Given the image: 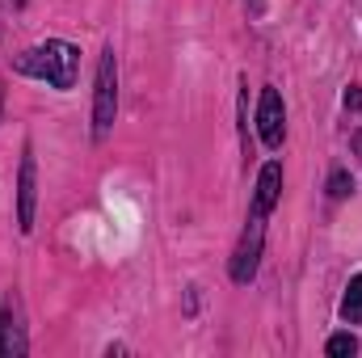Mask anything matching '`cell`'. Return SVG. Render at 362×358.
Listing matches in <instances>:
<instances>
[{
  "instance_id": "obj_7",
  "label": "cell",
  "mask_w": 362,
  "mask_h": 358,
  "mask_svg": "<svg viewBox=\"0 0 362 358\" xmlns=\"http://www.w3.org/2000/svg\"><path fill=\"white\" fill-rule=\"evenodd\" d=\"M278 194H282V165H278V161H270V165L262 169V178H257V198H253V211L270 215L274 202H278Z\"/></svg>"
},
{
  "instance_id": "obj_10",
  "label": "cell",
  "mask_w": 362,
  "mask_h": 358,
  "mask_svg": "<svg viewBox=\"0 0 362 358\" xmlns=\"http://www.w3.org/2000/svg\"><path fill=\"white\" fill-rule=\"evenodd\" d=\"M329 194H333V198H350V194H354V178L337 169V173L329 178Z\"/></svg>"
},
{
  "instance_id": "obj_13",
  "label": "cell",
  "mask_w": 362,
  "mask_h": 358,
  "mask_svg": "<svg viewBox=\"0 0 362 358\" xmlns=\"http://www.w3.org/2000/svg\"><path fill=\"white\" fill-rule=\"evenodd\" d=\"M0 105H4V93H0Z\"/></svg>"
},
{
  "instance_id": "obj_4",
  "label": "cell",
  "mask_w": 362,
  "mask_h": 358,
  "mask_svg": "<svg viewBox=\"0 0 362 358\" xmlns=\"http://www.w3.org/2000/svg\"><path fill=\"white\" fill-rule=\"evenodd\" d=\"M25 354V325H21V299L4 295L0 304V358H21Z\"/></svg>"
},
{
  "instance_id": "obj_5",
  "label": "cell",
  "mask_w": 362,
  "mask_h": 358,
  "mask_svg": "<svg viewBox=\"0 0 362 358\" xmlns=\"http://www.w3.org/2000/svg\"><path fill=\"white\" fill-rule=\"evenodd\" d=\"M257 131H262V144H266V148H282L286 110H282L278 89H262V101H257Z\"/></svg>"
},
{
  "instance_id": "obj_8",
  "label": "cell",
  "mask_w": 362,
  "mask_h": 358,
  "mask_svg": "<svg viewBox=\"0 0 362 358\" xmlns=\"http://www.w3.org/2000/svg\"><path fill=\"white\" fill-rule=\"evenodd\" d=\"M341 321H346V325H362V274H354V278H350V287H346Z\"/></svg>"
},
{
  "instance_id": "obj_9",
  "label": "cell",
  "mask_w": 362,
  "mask_h": 358,
  "mask_svg": "<svg viewBox=\"0 0 362 358\" xmlns=\"http://www.w3.org/2000/svg\"><path fill=\"white\" fill-rule=\"evenodd\" d=\"M329 358H354L358 354V337L354 333H337V337H329Z\"/></svg>"
},
{
  "instance_id": "obj_6",
  "label": "cell",
  "mask_w": 362,
  "mask_h": 358,
  "mask_svg": "<svg viewBox=\"0 0 362 358\" xmlns=\"http://www.w3.org/2000/svg\"><path fill=\"white\" fill-rule=\"evenodd\" d=\"M34 202H38V169L34 156H21V173H17V228L30 232L34 228Z\"/></svg>"
},
{
  "instance_id": "obj_2",
  "label": "cell",
  "mask_w": 362,
  "mask_h": 358,
  "mask_svg": "<svg viewBox=\"0 0 362 358\" xmlns=\"http://www.w3.org/2000/svg\"><path fill=\"white\" fill-rule=\"evenodd\" d=\"M114 110H118V64H114V51H105L97 64V89H93V135L97 139L110 135Z\"/></svg>"
},
{
  "instance_id": "obj_12",
  "label": "cell",
  "mask_w": 362,
  "mask_h": 358,
  "mask_svg": "<svg viewBox=\"0 0 362 358\" xmlns=\"http://www.w3.org/2000/svg\"><path fill=\"white\" fill-rule=\"evenodd\" d=\"M358 152H362V135H358Z\"/></svg>"
},
{
  "instance_id": "obj_11",
  "label": "cell",
  "mask_w": 362,
  "mask_h": 358,
  "mask_svg": "<svg viewBox=\"0 0 362 358\" xmlns=\"http://www.w3.org/2000/svg\"><path fill=\"white\" fill-rule=\"evenodd\" d=\"M346 105H350V110H358V105H362V93L354 89V85H350V89H346Z\"/></svg>"
},
{
  "instance_id": "obj_3",
  "label": "cell",
  "mask_w": 362,
  "mask_h": 358,
  "mask_svg": "<svg viewBox=\"0 0 362 358\" xmlns=\"http://www.w3.org/2000/svg\"><path fill=\"white\" fill-rule=\"evenodd\" d=\"M262 241H266V215L253 211V219H249V228H245V236L236 245V258H232V282H240V287L253 282L257 262H262Z\"/></svg>"
},
{
  "instance_id": "obj_1",
  "label": "cell",
  "mask_w": 362,
  "mask_h": 358,
  "mask_svg": "<svg viewBox=\"0 0 362 358\" xmlns=\"http://www.w3.org/2000/svg\"><path fill=\"white\" fill-rule=\"evenodd\" d=\"M17 72L38 76V81L55 85V89H72L76 85V72H81V51L72 42H59L55 38V42H42V47L25 51L17 59Z\"/></svg>"
}]
</instances>
